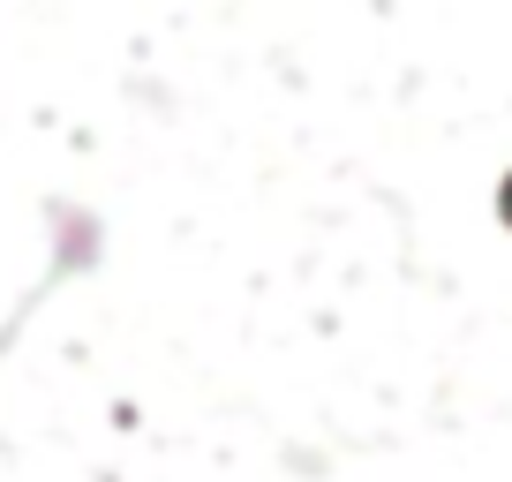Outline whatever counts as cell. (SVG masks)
<instances>
[{
    "instance_id": "1",
    "label": "cell",
    "mask_w": 512,
    "mask_h": 482,
    "mask_svg": "<svg viewBox=\"0 0 512 482\" xmlns=\"http://www.w3.org/2000/svg\"><path fill=\"white\" fill-rule=\"evenodd\" d=\"M497 211H505V219H512V181H505V189H497Z\"/></svg>"
}]
</instances>
